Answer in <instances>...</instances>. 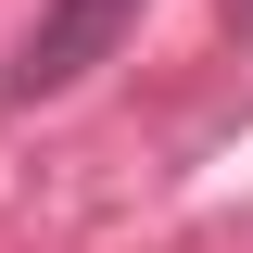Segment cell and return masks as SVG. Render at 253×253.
<instances>
[{
	"instance_id": "cell-2",
	"label": "cell",
	"mask_w": 253,
	"mask_h": 253,
	"mask_svg": "<svg viewBox=\"0 0 253 253\" xmlns=\"http://www.w3.org/2000/svg\"><path fill=\"white\" fill-rule=\"evenodd\" d=\"M228 26H241V38H253V0H228Z\"/></svg>"
},
{
	"instance_id": "cell-1",
	"label": "cell",
	"mask_w": 253,
	"mask_h": 253,
	"mask_svg": "<svg viewBox=\"0 0 253 253\" xmlns=\"http://www.w3.org/2000/svg\"><path fill=\"white\" fill-rule=\"evenodd\" d=\"M139 13L152 0H38L26 51H13V76H0V101H63L76 76H101V63L139 38Z\"/></svg>"
}]
</instances>
